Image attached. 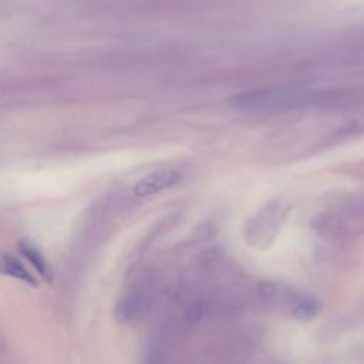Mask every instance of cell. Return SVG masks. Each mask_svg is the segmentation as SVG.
I'll use <instances>...</instances> for the list:
<instances>
[{
  "instance_id": "1",
  "label": "cell",
  "mask_w": 364,
  "mask_h": 364,
  "mask_svg": "<svg viewBox=\"0 0 364 364\" xmlns=\"http://www.w3.org/2000/svg\"><path fill=\"white\" fill-rule=\"evenodd\" d=\"M156 290L155 276L152 273H139L134 277L119 294L115 304V317L121 323H129L139 318L152 304Z\"/></svg>"
},
{
  "instance_id": "2",
  "label": "cell",
  "mask_w": 364,
  "mask_h": 364,
  "mask_svg": "<svg viewBox=\"0 0 364 364\" xmlns=\"http://www.w3.org/2000/svg\"><path fill=\"white\" fill-rule=\"evenodd\" d=\"M317 98L314 92L306 90L274 88L247 92L236 98V107L247 111H270L300 105L309 100Z\"/></svg>"
},
{
  "instance_id": "3",
  "label": "cell",
  "mask_w": 364,
  "mask_h": 364,
  "mask_svg": "<svg viewBox=\"0 0 364 364\" xmlns=\"http://www.w3.org/2000/svg\"><path fill=\"white\" fill-rule=\"evenodd\" d=\"M181 181V173L172 168H161L144 175L134 185V193L139 198L162 192Z\"/></svg>"
},
{
  "instance_id": "4",
  "label": "cell",
  "mask_w": 364,
  "mask_h": 364,
  "mask_svg": "<svg viewBox=\"0 0 364 364\" xmlns=\"http://www.w3.org/2000/svg\"><path fill=\"white\" fill-rule=\"evenodd\" d=\"M18 249H20L21 255L28 260V263L34 267V270L37 272L38 276H41L47 282L53 280V270L36 246H33L28 242H20Z\"/></svg>"
},
{
  "instance_id": "5",
  "label": "cell",
  "mask_w": 364,
  "mask_h": 364,
  "mask_svg": "<svg viewBox=\"0 0 364 364\" xmlns=\"http://www.w3.org/2000/svg\"><path fill=\"white\" fill-rule=\"evenodd\" d=\"M1 272L4 274H9L11 277H16L18 280H23L31 286L36 284V279L34 276L23 266V263L20 260H17L16 257L10 256V255H3V262H1Z\"/></svg>"
}]
</instances>
